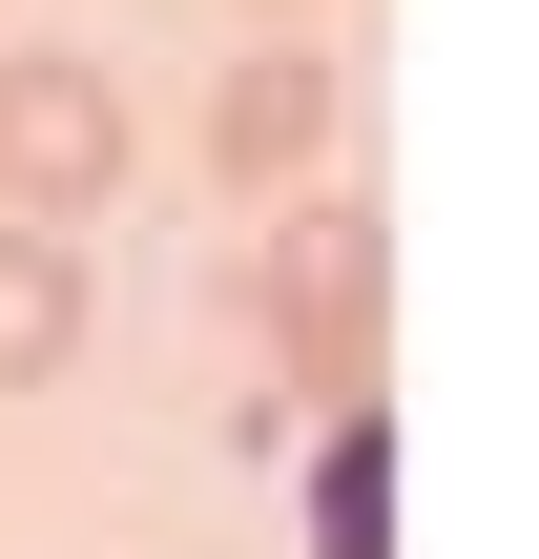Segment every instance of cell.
<instances>
[{
  "label": "cell",
  "instance_id": "obj_6",
  "mask_svg": "<svg viewBox=\"0 0 539 559\" xmlns=\"http://www.w3.org/2000/svg\"><path fill=\"white\" fill-rule=\"evenodd\" d=\"M249 21H312V0H249Z\"/></svg>",
  "mask_w": 539,
  "mask_h": 559
},
{
  "label": "cell",
  "instance_id": "obj_5",
  "mask_svg": "<svg viewBox=\"0 0 539 559\" xmlns=\"http://www.w3.org/2000/svg\"><path fill=\"white\" fill-rule=\"evenodd\" d=\"M312 559H395V436L312 415Z\"/></svg>",
  "mask_w": 539,
  "mask_h": 559
},
{
  "label": "cell",
  "instance_id": "obj_4",
  "mask_svg": "<svg viewBox=\"0 0 539 559\" xmlns=\"http://www.w3.org/2000/svg\"><path fill=\"white\" fill-rule=\"evenodd\" d=\"M83 228H0V394H42L62 353H83Z\"/></svg>",
  "mask_w": 539,
  "mask_h": 559
},
{
  "label": "cell",
  "instance_id": "obj_1",
  "mask_svg": "<svg viewBox=\"0 0 539 559\" xmlns=\"http://www.w3.org/2000/svg\"><path fill=\"white\" fill-rule=\"evenodd\" d=\"M249 311H270V373L312 394V415H374V311H395V249H374V207L332 187V207H291V249L249 270Z\"/></svg>",
  "mask_w": 539,
  "mask_h": 559
},
{
  "label": "cell",
  "instance_id": "obj_3",
  "mask_svg": "<svg viewBox=\"0 0 539 559\" xmlns=\"http://www.w3.org/2000/svg\"><path fill=\"white\" fill-rule=\"evenodd\" d=\"M332 124H353V62H312L291 21H249V62L208 83V166L270 207V187H312V166H332Z\"/></svg>",
  "mask_w": 539,
  "mask_h": 559
},
{
  "label": "cell",
  "instance_id": "obj_2",
  "mask_svg": "<svg viewBox=\"0 0 539 559\" xmlns=\"http://www.w3.org/2000/svg\"><path fill=\"white\" fill-rule=\"evenodd\" d=\"M125 187V83L104 41H0V207L21 228H83Z\"/></svg>",
  "mask_w": 539,
  "mask_h": 559
}]
</instances>
